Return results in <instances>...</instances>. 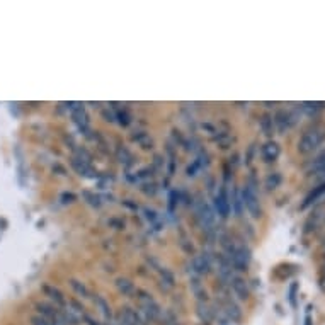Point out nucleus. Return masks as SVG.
<instances>
[{
  "mask_svg": "<svg viewBox=\"0 0 325 325\" xmlns=\"http://www.w3.org/2000/svg\"><path fill=\"white\" fill-rule=\"evenodd\" d=\"M322 140H324V133L320 131V129H310V131L305 133L300 138V141H298V152L307 155L310 152L315 150V148L322 143Z\"/></svg>",
  "mask_w": 325,
  "mask_h": 325,
  "instance_id": "f257e3e1",
  "label": "nucleus"
},
{
  "mask_svg": "<svg viewBox=\"0 0 325 325\" xmlns=\"http://www.w3.org/2000/svg\"><path fill=\"white\" fill-rule=\"evenodd\" d=\"M242 200H244V206L248 209L254 218H259L261 216V204H259V198L257 194L254 193V187L250 186H245L242 191Z\"/></svg>",
  "mask_w": 325,
  "mask_h": 325,
  "instance_id": "f03ea898",
  "label": "nucleus"
},
{
  "mask_svg": "<svg viewBox=\"0 0 325 325\" xmlns=\"http://www.w3.org/2000/svg\"><path fill=\"white\" fill-rule=\"evenodd\" d=\"M191 267H193V269H191V273L193 274H206V273H209V269H211V264H209L206 254H201V255H196V257L193 259Z\"/></svg>",
  "mask_w": 325,
  "mask_h": 325,
  "instance_id": "7ed1b4c3",
  "label": "nucleus"
},
{
  "mask_svg": "<svg viewBox=\"0 0 325 325\" xmlns=\"http://www.w3.org/2000/svg\"><path fill=\"white\" fill-rule=\"evenodd\" d=\"M215 206L218 209V215H221L223 218L228 216V213H230V201H228L225 189H220V193L215 196Z\"/></svg>",
  "mask_w": 325,
  "mask_h": 325,
  "instance_id": "20e7f679",
  "label": "nucleus"
},
{
  "mask_svg": "<svg viewBox=\"0 0 325 325\" xmlns=\"http://www.w3.org/2000/svg\"><path fill=\"white\" fill-rule=\"evenodd\" d=\"M43 291L46 296H49V300L55 301V307H67V300H65L63 293L60 291L58 288L55 286H49V284H44L43 286Z\"/></svg>",
  "mask_w": 325,
  "mask_h": 325,
  "instance_id": "39448f33",
  "label": "nucleus"
},
{
  "mask_svg": "<svg viewBox=\"0 0 325 325\" xmlns=\"http://www.w3.org/2000/svg\"><path fill=\"white\" fill-rule=\"evenodd\" d=\"M230 286H232L233 293H235L237 296L240 298V300H247V298H248V286H247L245 279L233 276V279L230 281Z\"/></svg>",
  "mask_w": 325,
  "mask_h": 325,
  "instance_id": "423d86ee",
  "label": "nucleus"
},
{
  "mask_svg": "<svg viewBox=\"0 0 325 325\" xmlns=\"http://www.w3.org/2000/svg\"><path fill=\"white\" fill-rule=\"evenodd\" d=\"M278 157H279V145L276 141H267L262 147V159L271 163V162H274Z\"/></svg>",
  "mask_w": 325,
  "mask_h": 325,
  "instance_id": "0eeeda50",
  "label": "nucleus"
},
{
  "mask_svg": "<svg viewBox=\"0 0 325 325\" xmlns=\"http://www.w3.org/2000/svg\"><path fill=\"white\" fill-rule=\"evenodd\" d=\"M36 310L40 312V315L43 317V319H46L48 322H51L55 317H58L60 310L56 307H53V305H48L44 303V301H41V303H36Z\"/></svg>",
  "mask_w": 325,
  "mask_h": 325,
  "instance_id": "6e6552de",
  "label": "nucleus"
},
{
  "mask_svg": "<svg viewBox=\"0 0 325 325\" xmlns=\"http://www.w3.org/2000/svg\"><path fill=\"white\" fill-rule=\"evenodd\" d=\"M273 120H274V126L278 124L279 131H284V129L289 128V126H291V123H293V121H291V120H293L291 114L286 113V111H278L276 116H274Z\"/></svg>",
  "mask_w": 325,
  "mask_h": 325,
  "instance_id": "1a4fd4ad",
  "label": "nucleus"
},
{
  "mask_svg": "<svg viewBox=\"0 0 325 325\" xmlns=\"http://www.w3.org/2000/svg\"><path fill=\"white\" fill-rule=\"evenodd\" d=\"M116 288L120 293H123L124 296H129V294L136 293V288L128 278H118L116 279Z\"/></svg>",
  "mask_w": 325,
  "mask_h": 325,
  "instance_id": "9d476101",
  "label": "nucleus"
},
{
  "mask_svg": "<svg viewBox=\"0 0 325 325\" xmlns=\"http://www.w3.org/2000/svg\"><path fill=\"white\" fill-rule=\"evenodd\" d=\"M223 312H225V315H227V319L232 320V322H237V320H240V317H242V312H240L239 305H235L233 301H227V303H225Z\"/></svg>",
  "mask_w": 325,
  "mask_h": 325,
  "instance_id": "9b49d317",
  "label": "nucleus"
},
{
  "mask_svg": "<svg viewBox=\"0 0 325 325\" xmlns=\"http://www.w3.org/2000/svg\"><path fill=\"white\" fill-rule=\"evenodd\" d=\"M95 305H97L99 312H101L102 315H104L106 322H109V320H113V319H114V317H113V312H111L109 303H108V301H106L102 296H95Z\"/></svg>",
  "mask_w": 325,
  "mask_h": 325,
  "instance_id": "f8f14e48",
  "label": "nucleus"
},
{
  "mask_svg": "<svg viewBox=\"0 0 325 325\" xmlns=\"http://www.w3.org/2000/svg\"><path fill=\"white\" fill-rule=\"evenodd\" d=\"M230 208H233V211H235V216H240L244 211V200H242V194L239 193V191H233V196H232V201H230Z\"/></svg>",
  "mask_w": 325,
  "mask_h": 325,
  "instance_id": "ddd939ff",
  "label": "nucleus"
},
{
  "mask_svg": "<svg viewBox=\"0 0 325 325\" xmlns=\"http://www.w3.org/2000/svg\"><path fill=\"white\" fill-rule=\"evenodd\" d=\"M198 315H200V319L203 320V322L208 324V322H211V319H213V310L206 303L200 301V303H198Z\"/></svg>",
  "mask_w": 325,
  "mask_h": 325,
  "instance_id": "4468645a",
  "label": "nucleus"
},
{
  "mask_svg": "<svg viewBox=\"0 0 325 325\" xmlns=\"http://www.w3.org/2000/svg\"><path fill=\"white\" fill-rule=\"evenodd\" d=\"M70 286H72V289H74L75 293L79 294V296H82V298H89V289H87V286L83 284L82 281H79V279H70Z\"/></svg>",
  "mask_w": 325,
  "mask_h": 325,
  "instance_id": "2eb2a0df",
  "label": "nucleus"
},
{
  "mask_svg": "<svg viewBox=\"0 0 325 325\" xmlns=\"http://www.w3.org/2000/svg\"><path fill=\"white\" fill-rule=\"evenodd\" d=\"M261 128L262 131L266 133L267 136H271L274 133V120L273 116H269V114H264L261 118Z\"/></svg>",
  "mask_w": 325,
  "mask_h": 325,
  "instance_id": "dca6fc26",
  "label": "nucleus"
},
{
  "mask_svg": "<svg viewBox=\"0 0 325 325\" xmlns=\"http://www.w3.org/2000/svg\"><path fill=\"white\" fill-rule=\"evenodd\" d=\"M160 276H162V288H165V289L174 288L175 279L172 276V273H169L167 269H160Z\"/></svg>",
  "mask_w": 325,
  "mask_h": 325,
  "instance_id": "f3484780",
  "label": "nucleus"
},
{
  "mask_svg": "<svg viewBox=\"0 0 325 325\" xmlns=\"http://www.w3.org/2000/svg\"><path fill=\"white\" fill-rule=\"evenodd\" d=\"M281 181H283L281 174H278V172L269 174L266 177V187L267 189H276V187H279V184H281Z\"/></svg>",
  "mask_w": 325,
  "mask_h": 325,
  "instance_id": "a211bd4d",
  "label": "nucleus"
},
{
  "mask_svg": "<svg viewBox=\"0 0 325 325\" xmlns=\"http://www.w3.org/2000/svg\"><path fill=\"white\" fill-rule=\"evenodd\" d=\"M133 140L138 141L140 145H143L145 148H150V147H152L150 136H148L147 133H143V131H138V135H133Z\"/></svg>",
  "mask_w": 325,
  "mask_h": 325,
  "instance_id": "6ab92c4d",
  "label": "nucleus"
},
{
  "mask_svg": "<svg viewBox=\"0 0 325 325\" xmlns=\"http://www.w3.org/2000/svg\"><path fill=\"white\" fill-rule=\"evenodd\" d=\"M305 111H308V113H317V111H320L324 108L322 102H303V106H301Z\"/></svg>",
  "mask_w": 325,
  "mask_h": 325,
  "instance_id": "aec40b11",
  "label": "nucleus"
},
{
  "mask_svg": "<svg viewBox=\"0 0 325 325\" xmlns=\"http://www.w3.org/2000/svg\"><path fill=\"white\" fill-rule=\"evenodd\" d=\"M83 198H87V203H89V204H92V206H95V208H99V206H101V200H99V196H95V194H92V193H89V191H85V193H83Z\"/></svg>",
  "mask_w": 325,
  "mask_h": 325,
  "instance_id": "412c9836",
  "label": "nucleus"
},
{
  "mask_svg": "<svg viewBox=\"0 0 325 325\" xmlns=\"http://www.w3.org/2000/svg\"><path fill=\"white\" fill-rule=\"evenodd\" d=\"M116 120H120L121 126H128L129 124V116L124 113V111H118V113H116Z\"/></svg>",
  "mask_w": 325,
  "mask_h": 325,
  "instance_id": "4be33fe9",
  "label": "nucleus"
},
{
  "mask_svg": "<svg viewBox=\"0 0 325 325\" xmlns=\"http://www.w3.org/2000/svg\"><path fill=\"white\" fill-rule=\"evenodd\" d=\"M296 289H298L296 283H293V284L289 286V303H291L293 307H296Z\"/></svg>",
  "mask_w": 325,
  "mask_h": 325,
  "instance_id": "5701e85b",
  "label": "nucleus"
},
{
  "mask_svg": "<svg viewBox=\"0 0 325 325\" xmlns=\"http://www.w3.org/2000/svg\"><path fill=\"white\" fill-rule=\"evenodd\" d=\"M31 325H51L46 319H43L41 315H34L31 317Z\"/></svg>",
  "mask_w": 325,
  "mask_h": 325,
  "instance_id": "b1692460",
  "label": "nucleus"
},
{
  "mask_svg": "<svg viewBox=\"0 0 325 325\" xmlns=\"http://www.w3.org/2000/svg\"><path fill=\"white\" fill-rule=\"evenodd\" d=\"M102 116H104V118H106V121H109V123H114V120H116V114L109 113L108 109L102 111Z\"/></svg>",
  "mask_w": 325,
  "mask_h": 325,
  "instance_id": "393cba45",
  "label": "nucleus"
},
{
  "mask_svg": "<svg viewBox=\"0 0 325 325\" xmlns=\"http://www.w3.org/2000/svg\"><path fill=\"white\" fill-rule=\"evenodd\" d=\"M198 169H200V165H198V162H194L193 165L187 167V175H189V177H191V175H196V170H198Z\"/></svg>",
  "mask_w": 325,
  "mask_h": 325,
  "instance_id": "a878e982",
  "label": "nucleus"
},
{
  "mask_svg": "<svg viewBox=\"0 0 325 325\" xmlns=\"http://www.w3.org/2000/svg\"><path fill=\"white\" fill-rule=\"evenodd\" d=\"M83 322H85L87 325H102V324H99L97 320H94L92 317H89V315H83Z\"/></svg>",
  "mask_w": 325,
  "mask_h": 325,
  "instance_id": "bb28decb",
  "label": "nucleus"
},
{
  "mask_svg": "<svg viewBox=\"0 0 325 325\" xmlns=\"http://www.w3.org/2000/svg\"><path fill=\"white\" fill-rule=\"evenodd\" d=\"M62 200H63V203H74V201H75V196H74V194H63Z\"/></svg>",
  "mask_w": 325,
  "mask_h": 325,
  "instance_id": "cd10ccee",
  "label": "nucleus"
},
{
  "mask_svg": "<svg viewBox=\"0 0 325 325\" xmlns=\"http://www.w3.org/2000/svg\"><path fill=\"white\" fill-rule=\"evenodd\" d=\"M305 325H313V324H312V319H310V315L305 317Z\"/></svg>",
  "mask_w": 325,
  "mask_h": 325,
  "instance_id": "c85d7f7f",
  "label": "nucleus"
},
{
  "mask_svg": "<svg viewBox=\"0 0 325 325\" xmlns=\"http://www.w3.org/2000/svg\"><path fill=\"white\" fill-rule=\"evenodd\" d=\"M324 286H325V279H324Z\"/></svg>",
  "mask_w": 325,
  "mask_h": 325,
  "instance_id": "c756f323",
  "label": "nucleus"
},
{
  "mask_svg": "<svg viewBox=\"0 0 325 325\" xmlns=\"http://www.w3.org/2000/svg\"><path fill=\"white\" fill-rule=\"evenodd\" d=\"M324 267H325V264H324Z\"/></svg>",
  "mask_w": 325,
  "mask_h": 325,
  "instance_id": "7c9ffc66",
  "label": "nucleus"
}]
</instances>
